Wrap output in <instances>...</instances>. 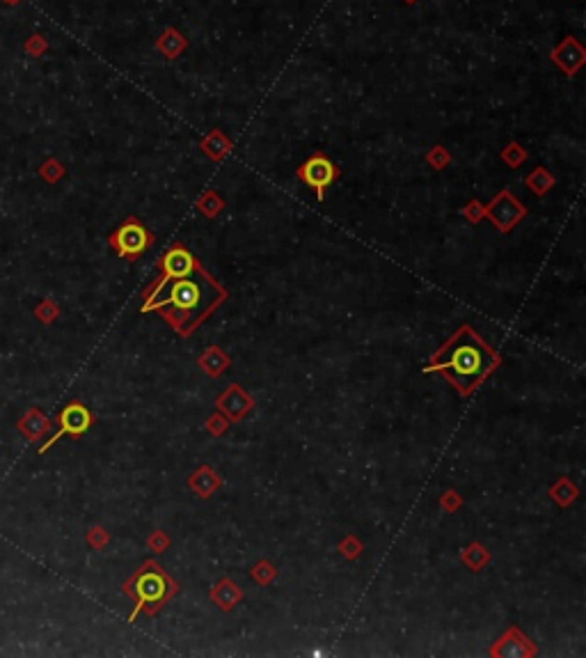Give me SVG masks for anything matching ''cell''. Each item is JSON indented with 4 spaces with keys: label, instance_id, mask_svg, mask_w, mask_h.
Segmentation results:
<instances>
[{
    "label": "cell",
    "instance_id": "1",
    "mask_svg": "<svg viewBox=\"0 0 586 658\" xmlns=\"http://www.w3.org/2000/svg\"><path fill=\"white\" fill-rule=\"evenodd\" d=\"M224 290L202 269L190 275L174 277V280H158L149 292L142 312H161L181 335H190L215 307L224 301Z\"/></svg>",
    "mask_w": 586,
    "mask_h": 658
},
{
    "label": "cell",
    "instance_id": "2",
    "mask_svg": "<svg viewBox=\"0 0 586 658\" xmlns=\"http://www.w3.org/2000/svg\"><path fill=\"white\" fill-rule=\"evenodd\" d=\"M495 365L497 356L483 344L481 337L470 326H460V331L430 358L426 372L438 369L460 393H470L495 369Z\"/></svg>",
    "mask_w": 586,
    "mask_h": 658
},
{
    "label": "cell",
    "instance_id": "3",
    "mask_svg": "<svg viewBox=\"0 0 586 658\" xmlns=\"http://www.w3.org/2000/svg\"><path fill=\"white\" fill-rule=\"evenodd\" d=\"M129 594H136V608H133L129 620L133 622L138 617L140 610L149 608V612H153L158 605L166 603L170 596L177 592V585H174L166 573L158 569L156 562H147L145 567L138 571V575L133 578L131 585H126Z\"/></svg>",
    "mask_w": 586,
    "mask_h": 658
},
{
    "label": "cell",
    "instance_id": "4",
    "mask_svg": "<svg viewBox=\"0 0 586 658\" xmlns=\"http://www.w3.org/2000/svg\"><path fill=\"white\" fill-rule=\"evenodd\" d=\"M153 241V234L138 218H126L119 228L110 234L108 243L124 260H138Z\"/></svg>",
    "mask_w": 586,
    "mask_h": 658
},
{
    "label": "cell",
    "instance_id": "5",
    "mask_svg": "<svg viewBox=\"0 0 586 658\" xmlns=\"http://www.w3.org/2000/svg\"><path fill=\"white\" fill-rule=\"evenodd\" d=\"M298 177H300L307 186L316 193V200H323V193L330 184L339 177L337 166L325 156V154H314L312 159H307L300 168H298Z\"/></svg>",
    "mask_w": 586,
    "mask_h": 658
},
{
    "label": "cell",
    "instance_id": "6",
    "mask_svg": "<svg viewBox=\"0 0 586 658\" xmlns=\"http://www.w3.org/2000/svg\"><path fill=\"white\" fill-rule=\"evenodd\" d=\"M58 425H60V429L46 440L42 447H39L42 455L48 447H53L63 436H83L85 431L92 427V413L80 402H69L63 410H60Z\"/></svg>",
    "mask_w": 586,
    "mask_h": 658
},
{
    "label": "cell",
    "instance_id": "7",
    "mask_svg": "<svg viewBox=\"0 0 586 658\" xmlns=\"http://www.w3.org/2000/svg\"><path fill=\"white\" fill-rule=\"evenodd\" d=\"M486 213L492 221V225H497L501 232H509L511 228H516L520 223V218L524 216V207L509 191H501L497 195V200L486 209Z\"/></svg>",
    "mask_w": 586,
    "mask_h": 658
},
{
    "label": "cell",
    "instance_id": "8",
    "mask_svg": "<svg viewBox=\"0 0 586 658\" xmlns=\"http://www.w3.org/2000/svg\"><path fill=\"white\" fill-rule=\"evenodd\" d=\"M200 269V262L195 260L192 253L186 250L183 245H172V248L163 255L161 260V280H174V277H183V275H190L192 271Z\"/></svg>",
    "mask_w": 586,
    "mask_h": 658
},
{
    "label": "cell",
    "instance_id": "9",
    "mask_svg": "<svg viewBox=\"0 0 586 658\" xmlns=\"http://www.w3.org/2000/svg\"><path fill=\"white\" fill-rule=\"evenodd\" d=\"M552 60L568 76H575V71H577L584 65L586 55H584V48L580 46L577 39H575V37H565L563 42L552 51Z\"/></svg>",
    "mask_w": 586,
    "mask_h": 658
},
{
    "label": "cell",
    "instance_id": "10",
    "mask_svg": "<svg viewBox=\"0 0 586 658\" xmlns=\"http://www.w3.org/2000/svg\"><path fill=\"white\" fill-rule=\"evenodd\" d=\"M186 46H188V42H186V37H183L177 28H168L166 33H163L158 39H156V48L161 51L163 55H166L168 60H177L183 51H186Z\"/></svg>",
    "mask_w": 586,
    "mask_h": 658
},
{
    "label": "cell",
    "instance_id": "11",
    "mask_svg": "<svg viewBox=\"0 0 586 658\" xmlns=\"http://www.w3.org/2000/svg\"><path fill=\"white\" fill-rule=\"evenodd\" d=\"M202 147L207 149V152L211 154L213 159H220V156H224V154L229 152V147H232V145H229V140L224 138L220 131H213L211 136H209L207 140L202 142Z\"/></svg>",
    "mask_w": 586,
    "mask_h": 658
},
{
    "label": "cell",
    "instance_id": "12",
    "mask_svg": "<svg viewBox=\"0 0 586 658\" xmlns=\"http://www.w3.org/2000/svg\"><path fill=\"white\" fill-rule=\"evenodd\" d=\"M65 174V168L60 166V161L58 159H48L42 168H39V177L42 179H46L48 184H55L60 177Z\"/></svg>",
    "mask_w": 586,
    "mask_h": 658
},
{
    "label": "cell",
    "instance_id": "13",
    "mask_svg": "<svg viewBox=\"0 0 586 658\" xmlns=\"http://www.w3.org/2000/svg\"><path fill=\"white\" fill-rule=\"evenodd\" d=\"M552 181H554V179H552L550 174L545 172L543 168H538L536 172L529 174V177H527V184H529V186H531L533 191H536V193H545L548 189H552Z\"/></svg>",
    "mask_w": 586,
    "mask_h": 658
},
{
    "label": "cell",
    "instance_id": "14",
    "mask_svg": "<svg viewBox=\"0 0 586 658\" xmlns=\"http://www.w3.org/2000/svg\"><path fill=\"white\" fill-rule=\"evenodd\" d=\"M23 48H26L28 55L42 58V55L46 53V48H48V42H46V39H44L42 35H33V37H28V42L23 44Z\"/></svg>",
    "mask_w": 586,
    "mask_h": 658
},
{
    "label": "cell",
    "instance_id": "15",
    "mask_svg": "<svg viewBox=\"0 0 586 658\" xmlns=\"http://www.w3.org/2000/svg\"><path fill=\"white\" fill-rule=\"evenodd\" d=\"M465 213H470V216H472V221H474V223H479V213H481V211H479V207H477V204H472L470 209H465Z\"/></svg>",
    "mask_w": 586,
    "mask_h": 658
},
{
    "label": "cell",
    "instance_id": "16",
    "mask_svg": "<svg viewBox=\"0 0 586 658\" xmlns=\"http://www.w3.org/2000/svg\"><path fill=\"white\" fill-rule=\"evenodd\" d=\"M3 3H7V5H18L21 0H3Z\"/></svg>",
    "mask_w": 586,
    "mask_h": 658
},
{
    "label": "cell",
    "instance_id": "17",
    "mask_svg": "<svg viewBox=\"0 0 586 658\" xmlns=\"http://www.w3.org/2000/svg\"><path fill=\"white\" fill-rule=\"evenodd\" d=\"M406 3H408V5H413V3H417V0H406Z\"/></svg>",
    "mask_w": 586,
    "mask_h": 658
}]
</instances>
